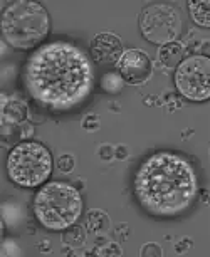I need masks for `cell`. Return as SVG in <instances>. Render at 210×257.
Returning a JSON list of instances; mask_svg holds the SVG:
<instances>
[{"label":"cell","mask_w":210,"mask_h":257,"mask_svg":"<svg viewBox=\"0 0 210 257\" xmlns=\"http://www.w3.org/2000/svg\"><path fill=\"white\" fill-rule=\"evenodd\" d=\"M190 16L200 27H210V0H190Z\"/></svg>","instance_id":"obj_12"},{"label":"cell","mask_w":210,"mask_h":257,"mask_svg":"<svg viewBox=\"0 0 210 257\" xmlns=\"http://www.w3.org/2000/svg\"><path fill=\"white\" fill-rule=\"evenodd\" d=\"M183 56H185V49L180 42H170V44H165L160 47L158 51V59L160 62L168 67V69H175L183 62Z\"/></svg>","instance_id":"obj_11"},{"label":"cell","mask_w":210,"mask_h":257,"mask_svg":"<svg viewBox=\"0 0 210 257\" xmlns=\"http://www.w3.org/2000/svg\"><path fill=\"white\" fill-rule=\"evenodd\" d=\"M115 66L118 69V74L123 77V81L133 86L146 82L150 79L151 71H153L150 57L138 49L125 51Z\"/></svg>","instance_id":"obj_8"},{"label":"cell","mask_w":210,"mask_h":257,"mask_svg":"<svg viewBox=\"0 0 210 257\" xmlns=\"http://www.w3.org/2000/svg\"><path fill=\"white\" fill-rule=\"evenodd\" d=\"M52 157L42 143L24 140L16 145L7 157L9 178L19 187L34 188L51 177Z\"/></svg>","instance_id":"obj_5"},{"label":"cell","mask_w":210,"mask_h":257,"mask_svg":"<svg viewBox=\"0 0 210 257\" xmlns=\"http://www.w3.org/2000/svg\"><path fill=\"white\" fill-rule=\"evenodd\" d=\"M99 157L108 162V160H111L115 157V148L111 147V145H102V147L99 148Z\"/></svg>","instance_id":"obj_21"},{"label":"cell","mask_w":210,"mask_h":257,"mask_svg":"<svg viewBox=\"0 0 210 257\" xmlns=\"http://www.w3.org/2000/svg\"><path fill=\"white\" fill-rule=\"evenodd\" d=\"M84 202L77 188L66 182L46 183L34 198V213L49 230H66L79 220Z\"/></svg>","instance_id":"obj_4"},{"label":"cell","mask_w":210,"mask_h":257,"mask_svg":"<svg viewBox=\"0 0 210 257\" xmlns=\"http://www.w3.org/2000/svg\"><path fill=\"white\" fill-rule=\"evenodd\" d=\"M94 69L86 52L66 41L41 46L24 67V84L34 101L52 111H67L89 96Z\"/></svg>","instance_id":"obj_1"},{"label":"cell","mask_w":210,"mask_h":257,"mask_svg":"<svg viewBox=\"0 0 210 257\" xmlns=\"http://www.w3.org/2000/svg\"><path fill=\"white\" fill-rule=\"evenodd\" d=\"M133 190L146 213L177 217L193 205L198 178L187 158L172 152H158L145 158L136 170Z\"/></svg>","instance_id":"obj_2"},{"label":"cell","mask_w":210,"mask_h":257,"mask_svg":"<svg viewBox=\"0 0 210 257\" xmlns=\"http://www.w3.org/2000/svg\"><path fill=\"white\" fill-rule=\"evenodd\" d=\"M74 163L76 162H74V157H72V155H61V157L57 158V168H59L62 173L72 172Z\"/></svg>","instance_id":"obj_18"},{"label":"cell","mask_w":210,"mask_h":257,"mask_svg":"<svg viewBox=\"0 0 210 257\" xmlns=\"http://www.w3.org/2000/svg\"><path fill=\"white\" fill-rule=\"evenodd\" d=\"M2 126L7 124H21L27 118V106L19 99H7V96H2Z\"/></svg>","instance_id":"obj_10"},{"label":"cell","mask_w":210,"mask_h":257,"mask_svg":"<svg viewBox=\"0 0 210 257\" xmlns=\"http://www.w3.org/2000/svg\"><path fill=\"white\" fill-rule=\"evenodd\" d=\"M200 52H202V56L210 57V41L202 42V46H200Z\"/></svg>","instance_id":"obj_23"},{"label":"cell","mask_w":210,"mask_h":257,"mask_svg":"<svg viewBox=\"0 0 210 257\" xmlns=\"http://www.w3.org/2000/svg\"><path fill=\"white\" fill-rule=\"evenodd\" d=\"M140 31L146 41L156 46L177 42L182 34L183 22L180 12L170 4L156 2L146 6L138 19Z\"/></svg>","instance_id":"obj_6"},{"label":"cell","mask_w":210,"mask_h":257,"mask_svg":"<svg viewBox=\"0 0 210 257\" xmlns=\"http://www.w3.org/2000/svg\"><path fill=\"white\" fill-rule=\"evenodd\" d=\"M91 54L92 59L99 64H116L118 59L123 56V44L118 39V36L111 32H101L94 36L91 41Z\"/></svg>","instance_id":"obj_9"},{"label":"cell","mask_w":210,"mask_h":257,"mask_svg":"<svg viewBox=\"0 0 210 257\" xmlns=\"http://www.w3.org/2000/svg\"><path fill=\"white\" fill-rule=\"evenodd\" d=\"M175 86L178 93L193 103L210 99V57L190 56L175 71Z\"/></svg>","instance_id":"obj_7"},{"label":"cell","mask_w":210,"mask_h":257,"mask_svg":"<svg viewBox=\"0 0 210 257\" xmlns=\"http://www.w3.org/2000/svg\"><path fill=\"white\" fill-rule=\"evenodd\" d=\"M140 255L141 257H162L163 250H162V247H160L158 244H153V242H150V244H145L143 247H141Z\"/></svg>","instance_id":"obj_16"},{"label":"cell","mask_w":210,"mask_h":257,"mask_svg":"<svg viewBox=\"0 0 210 257\" xmlns=\"http://www.w3.org/2000/svg\"><path fill=\"white\" fill-rule=\"evenodd\" d=\"M99 118H97L96 114H89L87 118L82 121V126H84V130L87 132H96L97 128H99Z\"/></svg>","instance_id":"obj_19"},{"label":"cell","mask_w":210,"mask_h":257,"mask_svg":"<svg viewBox=\"0 0 210 257\" xmlns=\"http://www.w3.org/2000/svg\"><path fill=\"white\" fill-rule=\"evenodd\" d=\"M115 157L120 158V160H125L128 158V148L123 147V145H120V147L115 148Z\"/></svg>","instance_id":"obj_22"},{"label":"cell","mask_w":210,"mask_h":257,"mask_svg":"<svg viewBox=\"0 0 210 257\" xmlns=\"http://www.w3.org/2000/svg\"><path fill=\"white\" fill-rule=\"evenodd\" d=\"M97 255H101V257H108V255L120 257V255H123V250H121V247L118 244H115V242H110V244L102 245L101 249L97 250Z\"/></svg>","instance_id":"obj_17"},{"label":"cell","mask_w":210,"mask_h":257,"mask_svg":"<svg viewBox=\"0 0 210 257\" xmlns=\"http://www.w3.org/2000/svg\"><path fill=\"white\" fill-rule=\"evenodd\" d=\"M62 244L69 245V247H82L86 244V230L81 225H71L69 229H66V232L62 234Z\"/></svg>","instance_id":"obj_14"},{"label":"cell","mask_w":210,"mask_h":257,"mask_svg":"<svg viewBox=\"0 0 210 257\" xmlns=\"http://www.w3.org/2000/svg\"><path fill=\"white\" fill-rule=\"evenodd\" d=\"M86 224H87V230H91L92 234H104V232L111 227V220L106 212L91 210L87 213Z\"/></svg>","instance_id":"obj_13"},{"label":"cell","mask_w":210,"mask_h":257,"mask_svg":"<svg viewBox=\"0 0 210 257\" xmlns=\"http://www.w3.org/2000/svg\"><path fill=\"white\" fill-rule=\"evenodd\" d=\"M101 86L104 91H108V93H118V91L123 88V77L120 74H104L101 81Z\"/></svg>","instance_id":"obj_15"},{"label":"cell","mask_w":210,"mask_h":257,"mask_svg":"<svg viewBox=\"0 0 210 257\" xmlns=\"http://www.w3.org/2000/svg\"><path fill=\"white\" fill-rule=\"evenodd\" d=\"M51 19L44 6L32 0H17L4 9L2 36L9 46L19 51L37 47L47 37Z\"/></svg>","instance_id":"obj_3"},{"label":"cell","mask_w":210,"mask_h":257,"mask_svg":"<svg viewBox=\"0 0 210 257\" xmlns=\"http://www.w3.org/2000/svg\"><path fill=\"white\" fill-rule=\"evenodd\" d=\"M192 247H193L192 239H188V237H183L182 240L175 244V250H177L178 254H185V252L190 250V249H192Z\"/></svg>","instance_id":"obj_20"}]
</instances>
